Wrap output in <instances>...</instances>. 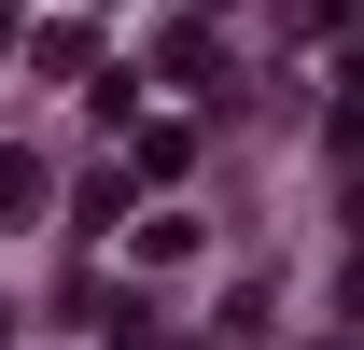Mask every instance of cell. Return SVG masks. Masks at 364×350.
<instances>
[{"label": "cell", "mask_w": 364, "mask_h": 350, "mask_svg": "<svg viewBox=\"0 0 364 350\" xmlns=\"http://www.w3.org/2000/svg\"><path fill=\"white\" fill-rule=\"evenodd\" d=\"M43 211V169H28V154H0V224H28Z\"/></svg>", "instance_id": "1"}]
</instances>
